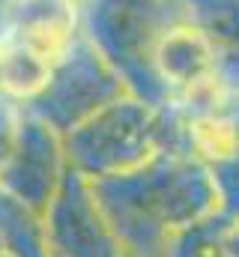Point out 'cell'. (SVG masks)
<instances>
[{
    "label": "cell",
    "instance_id": "obj_1",
    "mask_svg": "<svg viewBox=\"0 0 239 257\" xmlns=\"http://www.w3.org/2000/svg\"><path fill=\"white\" fill-rule=\"evenodd\" d=\"M156 60L165 78L185 87H203L215 75V54L209 39L191 27H177L165 33L156 48Z\"/></svg>",
    "mask_w": 239,
    "mask_h": 257
},
{
    "label": "cell",
    "instance_id": "obj_2",
    "mask_svg": "<svg viewBox=\"0 0 239 257\" xmlns=\"http://www.w3.org/2000/svg\"><path fill=\"white\" fill-rule=\"evenodd\" d=\"M51 69H54L51 60H45L42 54H36L18 39L0 48V87L18 99L36 96L48 84Z\"/></svg>",
    "mask_w": 239,
    "mask_h": 257
},
{
    "label": "cell",
    "instance_id": "obj_3",
    "mask_svg": "<svg viewBox=\"0 0 239 257\" xmlns=\"http://www.w3.org/2000/svg\"><path fill=\"white\" fill-rule=\"evenodd\" d=\"M194 147L215 162H227L239 153V120L224 114H203L191 123Z\"/></svg>",
    "mask_w": 239,
    "mask_h": 257
}]
</instances>
